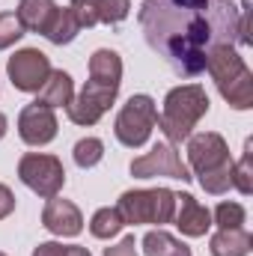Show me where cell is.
<instances>
[{
  "mask_svg": "<svg viewBox=\"0 0 253 256\" xmlns=\"http://www.w3.org/2000/svg\"><path fill=\"white\" fill-rule=\"evenodd\" d=\"M158 126V108L152 102V96H131L122 110L116 114V122H114V134L116 140L128 146V149H137L149 140L152 128Z\"/></svg>",
  "mask_w": 253,
  "mask_h": 256,
  "instance_id": "obj_5",
  "label": "cell"
},
{
  "mask_svg": "<svg viewBox=\"0 0 253 256\" xmlns=\"http://www.w3.org/2000/svg\"><path fill=\"white\" fill-rule=\"evenodd\" d=\"M206 68L224 96V102L236 110H250L253 108V72L248 68L244 57L236 51V45H220L208 54Z\"/></svg>",
  "mask_w": 253,
  "mask_h": 256,
  "instance_id": "obj_2",
  "label": "cell"
},
{
  "mask_svg": "<svg viewBox=\"0 0 253 256\" xmlns=\"http://www.w3.org/2000/svg\"><path fill=\"white\" fill-rule=\"evenodd\" d=\"M72 155H74V164H78L80 170H90V167H96V164L104 158V143H102L98 137H84V140L74 143Z\"/></svg>",
  "mask_w": 253,
  "mask_h": 256,
  "instance_id": "obj_23",
  "label": "cell"
},
{
  "mask_svg": "<svg viewBox=\"0 0 253 256\" xmlns=\"http://www.w3.org/2000/svg\"><path fill=\"white\" fill-rule=\"evenodd\" d=\"M68 9L74 12L80 27L96 24H120L131 12V0H72Z\"/></svg>",
  "mask_w": 253,
  "mask_h": 256,
  "instance_id": "obj_12",
  "label": "cell"
},
{
  "mask_svg": "<svg viewBox=\"0 0 253 256\" xmlns=\"http://www.w3.org/2000/svg\"><path fill=\"white\" fill-rule=\"evenodd\" d=\"M188 161H190V167H194L196 176H206V173H214V170L232 164L230 146H226V140L218 131L190 134L188 137Z\"/></svg>",
  "mask_w": 253,
  "mask_h": 256,
  "instance_id": "obj_10",
  "label": "cell"
},
{
  "mask_svg": "<svg viewBox=\"0 0 253 256\" xmlns=\"http://www.w3.org/2000/svg\"><path fill=\"white\" fill-rule=\"evenodd\" d=\"M131 176L134 179H155V176H167V179H179V182H190L188 164H182L179 152L173 143H155L146 155L131 161Z\"/></svg>",
  "mask_w": 253,
  "mask_h": 256,
  "instance_id": "obj_7",
  "label": "cell"
},
{
  "mask_svg": "<svg viewBox=\"0 0 253 256\" xmlns=\"http://www.w3.org/2000/svg\"><path fill=\"white\" fill-rule=\"evenodd\" d=\"M6 131H9V120H6V116L0 114V140L6 137Z\"/></svg>",
  "mask_w": 253,
  "mask_h": 256,
  "instance_id": "obj_30",
  "label": "cell"
},
{
  "mask_svg": "<svg viewBox=\"0 0 253 256\" xmlns=\"http://www.w3.org/2000/svg\"><path fill=\"white\" fill-rule=\"evenodd\" d=\"M57 128H60V122H57L54 108H45L39 102L27 104L18 114V134H21V140L27 146H45V143H51L57 137Z\"/></svg>",
  "mask_w": 253,
  "mask_h": 256,
  "instance_id": "obj_11",
  "label": "cell"
},
{
  "mask_svg": "<svg viewBox=\"0 0 253 256\" xmlns=\"http://www.w3.org/2000/svg\"><path fill=\"white\" fill-rule=\"evenodd\" d=\"M60 256H92L86 248H80V244H63L60 248Z\"/></svg>",
  "mask_w": 253,
  "mask_h": 256,
  "instance_id": "obj_29",
  "label": "cell"
},
{
  "mask_svg": "<svg viewBox=\"0 0 253 256\" xmlns=\"http://www.w3.org/2000/svg\"><path fill=\"white\" fill-rule=\"evenodd\" d=\"M42 226L48 232H54V236L72 238V236H78L84 230V214H80V208L72 200H60V194H57L42 208Z\"/></svg>",
  "mask_w": 253,
  "mask_h": 256,
  "instance_id": "obj_13",
  "label": "cell"
},
{
  "mask_svg": "<svg viewBox=\"0 0 253 256\" xmlns=\"http://www.w3.org/2000/svg\"><path fill=\"white\" fill-rule=\"evenodd\" d=\"M80 30H84V27L78 24L74 12H72L68 6H63V9L57 6V12H54L51 24H48V30H45V39H48V42H54V45H68Z\"/></svg>",
  "mask_w": 253,
  "mask_h": 256,
  "instance_id": "obj_20",
  "label": "cell"
},
{
  "mask_svg": "<svg viewBox=\"0 0 253 256\" xmlns=\"http://www.w3.org/2000/svg\"><path fill=\"white\" fill-rule=\"evenodd\" d=\"M143 254L146 256H190V248L158 226V230H149L143 236Z\"/></svg>",
  "mask_w": 253,
  "mask_h": 256,
  "instance_id": "obj_19",
  "label": "cell"
},
{
  "mask_svg": "<svg viewBox=\"0 0 253 256\" xmlns=\"http://www.w3.org/2000/svg\"><path fill=\"white\" fill-rule=\"evenodd\" d=\"M214 224H218V230H238L242 224H244V218H248V212H244V206L242 202H220L218 208H214Z\"/></svg>",
  "mask_w": 253,
  "mask_h": 256,
  "instance_id": "obj_24",
  "label": "cell"
},
{
  "mask_svg": "<svg viewBox=\"0 0 253 256\" xmlns=\"http://www.w3.org/2000/svg\"><path fill=\"white\" fill-rule=\"evenodd\" d=\"M253 248V236L238 226V230H218L208 242L212 256H248Z\"/></svg>",
  "mask_w": 253,
  "mask_h": 256,
  "instance_id": "obj_17",
  "label": "cell"
},
{
  "mask_svg": "<svg viewBox=\"0 0 253 256\" xmlns=\"http://www.w3.org/2000/svg\"><path fill=\"white\" fill-rule=\"evenodd\" d=\"M116 92H120V86L98 84V80H86V86L80 90V96L68 102L66 114H68V120L74 126H96L110 110V104L116 102Z\"/></svg>",
  "mask_w": 253,
  "mask_h": 256,
  "instance_id": "obj_8",
  "label": "cell"
},
{
  "mask_svg": "<svg viewBox=\"0 0 253 256\" xmlns=\"http://www.w3.org/2000/svg\"><path fill=\"white\" fill-rule=\"evenodd\" d=\"M176 226L182 230V236L188 238H200L208 232L212 226V212L190 194H176V214H173Z\"/></svg>",
  "mask_w": 253,
  "mask_h": 256,
  "instance_id": "obj_14",
  "label": "cell"
},
{
  "mask_svg": "<svg viewBox=\"0 0 253 256\" xmlns=\"http://www.w3.org/2000/svg\"><path fill=\"white\" fill-rule=\"evenodd\" d=\"M60 248H63V244H57V242H42V244L33 250V256H60Z\"/></svg>",
  "mask_w": 253,
  "mask_h": 256,
  "instance_id": "obj_28",
  "label": "cell"
},
{
  "mask_svg": "<svg viewBox=\"0 0 253 256\" xmlns=\"http://www.w3.org/2000/svg\"><path fill=\"white\" fill-rule=\"evenodd\" d=\"M6 74H9V80H12L15 90H21V92H39L42 84L51 74V60L39 48H21L18 54L9 57Z\"/></svg>",
  "mask_w": 253,
  "mask_h": 256,
  "instance_id": "obj_9",
  "label": "cell"
},
{
  "mask_svg": "<svg viewBox=\"0 0 253 256\" xmlns=\"http://www.w3.org/2000/svg\"><path fill=\"white\" fill-rule=\"evenodd\" d=\"M24 33H27V30L21 27V21H18L15 12H0V51L12 48Z\"/></svg>",
  "mask_w": 253,
  "mask_h": 256,
  "instance_id": "obj_25",
  "label": "cell"
},
{
  "mask_svg": "<svg viewBox=\"0 0 253 256\" xmlns=\"http://www.w3.org/2000/svg\"><path fill=\"white\" fill-rule=\"evenodd\" d=\"M12 208H15V194L9 191L6 185H0V220H3V218H9V214H12Z\"/></svg>",
  "mask_w": 253,
  "mask_h": 256,
  "instance_id": "obj_27",
  "label": "cell"
},
{
  "mask_svg": "<svg viewBox=\"0 0 253 256\" xmlns=\"http://www.w3.org/2000/svg\"><path fill=\"white\" fill-rule=\"evenodd\" d=\"M18 179L33 194L51 200V196H57L63 191L66 185L63 161L57 155H48V152H27L18 161Z\"/></svg>",
  "mask_w": 253,
  "mask_h": 256,
  "instance_id": "obj_6",
  "label": "cell"
},
{
  "mask_svg": "<svg viewBox=\"0 0 253 256\" xmlns=\"http://www.w3.org/2000/svg\"><path fill=\"white\" fill-rule=\"evenodd\" d=\"M140 30L176 74L196 78L220 45H238V6L230 0H143Z\"/></svg>",
  "mask_w": 253,
  "mask_h": 256,
  "instance_id": "obj_1",
  "label": "cell"
},
{
  "mask_svg": "<svg viewBox=\"0 0 253 256\" xmlns=\"http://www.w3.org/2000/svg\"><path fill=\"white\" fill-rule=\"evenodd\" d=\"M208 114V96L200 84H182L173 86L164 98V110L158 114V128L164 131L167 143H182L188 140L196 122Z\"/></svg>",
  "mask_w": 253,
  "mask_h": 256,
  "instance_id": "obj_3",
  "label": "cell"
},
{
  "mask_svg": "<svg viewBox=\"0 0 253 256\" xmlns=\"http://www.w3.org/2000/svg\"><path fill=\"white\" fill-rule=\"evenodd\" d=\"M232 188H238V194H244V196L253 194V140L244 143L242 161L232 164Z\"/></svg>",
  "mask_w": 253,
  "mask_h": 256,
  "instance_id": "obj_22",
  "label": "cell"
},
{
  "mask_svg": "<svg viewBox=\"0 0 253 256\" xmlns=\"http://www.w3.org/2000/svg\"><path fill=\"white\" fill-rule=\"evenodd\" d=\"M122 226H126V220H122V214H120L116 206L98 208V212L92 214V220H90V232H92L96 238H114Z\"/></svg>",
  "mask_w": 253,
  "mask_h": 256,
  "instance_id": "obj_21",
  "label": "cell"
},
{
  "mask_svg": "<svg viewBox=\"0 0 253 256\" xmlns=\"http://www.w3.org/2000/svg\"><path fill=\"white\" fill-rule=\"evenodd\" d=\"M54 12H57V3H54V0H21L15 15H18V21H21L24 30L45 36V30H48Z\"/></svg>",
  "mask_w": 253,
  "mask_h": 256,
  "instance_id": "obj_16",
  "label": "cell"
},
{
  "mask_svg": "<svg viewBox=\"0 0 253 256\" xmlns=\"http://www.w3.org/2000/svg\"><path fill=\"white\" fill-rule=\"evenodd\" d=\"M90 80L120 86L122 84V60H120V54L110 51V48H98L90 57Z\"/></svg>",
  "mask_w": 253,
  "mask_h": 256,
  "instance_id": "obj_18",
  "label": "cell"
},
{
  "mask_svg": "<svg viewBox=\"0 0 253 256\" xmlns=\"http://www.w3.org/2000/svg\"><path fill=\"white\" fill-rule=\"evenodd\" d=\"M72 98H74V80H72V74L63 72V68H51V74L42 84L36 102L45 104V108H68Z\"/></svg>",
  "mask_w": 253,
  "mask_h": 256,
  "instance_id": "obj_15",
  "label": "cell"
},
{
  "mask_svg": "<svg viewBox=\"0 0 253 256\" xmlns=\"http://www.w3.org/2000/svg\"><path fill=\"white\" fill-rule=\"evenodd\" d=\"M0 256H6V254H0Z\"/></svg>",
  "mask_w": 253,
  "mask_h": 256,
  "instance_id": "obj_31",
  "label": "cell"
},
{
  "mask_svg": "<svg viewBox=\"0 0 253 256\" xmlns=\"http://www.w3.org/2000/svg\"><path fill=\"white\" fill-rule=\"evenodd\" d=\"M104 256H140L137 254V242H134V236H126L120 244H114V248H108Z\"/></svg>",
  "mask_w": 253,
  "mask_h": 256,
  "instance_id": "obj_26",
  "label": "cell"
},
{
  "mask_svg": "<svg viewBox=\"0 0 253 256\" xmlns=\"http://www.w3.org/2000/svg\"><path fill=\"white\" fill-rule=\"evenodd\" d=\"M120 214L126 224H170L176 214V194L170 188H140V191H126L116 202Z\"/></svg>",
  "mask_w": 253,
  "mask_h": 256,
  "instance_id": "obj_4",
  "label": "cell"
}]
</instances>
